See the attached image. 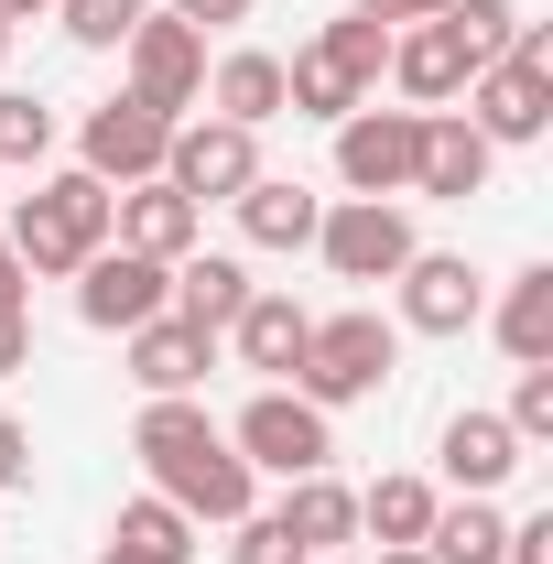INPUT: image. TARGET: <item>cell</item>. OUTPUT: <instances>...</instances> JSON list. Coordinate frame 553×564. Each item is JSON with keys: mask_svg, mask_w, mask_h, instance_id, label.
<instances>
[{"mask_svg": "<svg viewBox=\"0 0 553 564\" xmlns=\"http://www.w3.org/2000/svg\"><path fill=\"white\" fill-rule=\"evenodd\" d=\"M131 456L152 467V499H174L185 521H239L250 510V456L228 445L207 423V402L185 391V402H141V423H131Z\"/></svg>", "mask_w": 553, "mask_h": 564, "instance_id": "1", "label": "cell"}, {"mask_svg": "<svg viewBox=\"0 0 553 564\" xmlns=\"http://www.w3.org/2000/svg\"><path fill=\"white\" fill-rule=\"evenodd\" d=\"M0 239H11V261H22L33 282H76V261H87V250H109V185L66 163V174H44V185L11 207V228H0Z\"/></svg>", "mask_w": 553, "mask_h": 564, "instance_id": "2", "label": "cell"}, {"mask_svg": "<svg viewBox=\"0 0 553 564\" xmlns=\"http://www.w3.org/2000/svg\"><path fill=\"white\" fill-rule=\"evenodd\" d=\"M391 358H402V326L391 315H315V337L293 358V391L315 402V413H337V402H369L380 380H391Z\"/></svg>", "mask_w": 553, "mask_h": 564, "instance_id": "3", "label": "cell"}, {"mask_svg": "<svg viewBox=\"0 0 553 564\" xmlns=\"http://www.w3.org/2000/svg\"><path fill=\"white\" fill-rule=\"evenodd\" d=\"M315 250H326V272L337 282H402V261H413V207L402 196H347V207L315 217Z\"/></svg>", "mask_w": 553, "mask_h": 564, "instance_id": "4", "label": "cell"}, {"mask_svg": "<svg viewBox=\"0 0 553 564\" xmlns=\"http://www.w3.org/2000/svg\"><path fill=\"white\" fill-rule=\"evenodd\" d=\"M174 304V261H141V250H87L76 261V315L98 326V337H131V326H152Z\"/></svg>", "mask_w": 553, "mask_h": 564, "instance_id": "5", "label": "cell"}, {"mask_svg": "<svg viewBox=\"0 0 553 564\" xmlns=\"http://www.w3.org/2000/svg\"><path fill=\"white\" fill-rule=\"evenodd\" d=\"M228 445L250 456V478H315V467L337 456V434H326V413H315L304 391H261L250 413L228 423Z\"/></svg>", "mask_w": 553, "mask_h": 564, "instance_id": "6", "label": "cell"}, {"mask_svg": "<svg viewBox=\"0 0 553 564\" xmlns=\"http://www.w3.org/2000/svg\"><path fill=\"white\" fill-rule=\"evenodd\" d=\"M250 174H261V131H239V120H174V141H163V185L174 196L228 207Z\"/></svg>", "mask_w": 553, "mask_h": 564, "instance_id": "7", "label": "cell"}, {"mask_svg": "<svg viewBox=\"0 0 553 564\" xmlns=\"http://www.w3.org/2000/svg\"><path fill=\"white\" fill-rule=\"evenodd\" d=\"M163 141H174L163 109H141V98H98V109L76 120V174H98V185H152V174H163Z\"/></svg>", "mask_w": 553, "mask_h": 564, "instance_id": "8", "label": "cell"}, {"mask_svg": "<svg viewBox=\"0 0 553 564\" xmlns=\"http://www.w3.org/2000/svg\"><path fill=\"white\" fill-rule=\"evenodd\" d=\"M120 55H131V98H141V109H163V120L207 98V33H185L174 11H141Z\"/></svg>", "mask_w": 553, "mask_h": 564, "instance_id": "9", "label": "cell"}, {"mask_svg": "<svg viewBox=\"0 0 553 564\" xmlns=\"http://www.w3.org/2000/svg\"><path fill=\"white\" fill-rule=\"evenodd\" d=\"M423 109H347L337 120V185L347 196H413Z\"/></svg>", "mask_w": 553, "mask_h": 564, "instance_id": "10", "label": "cell"}, {"mask_svg": "<svg viewBox=\"0 0 553 564\" xmlns=\"http://www.w3.org/2000/svg\"><path fill=\"white\" fill-rule=\"evenodd\" d=\"M478 315H488V282L467 250H413L402 261V326L413 337H467Z\"/></svg>", "mask_w": 553, "mask_h": 564, "instance_id": "11", "label": "cell"}, {"mask_svg": "<svg viewBox=\"0 0 553 564\" xmlns=\"http://www.w3.org/2000/svg\"><path fill=\"white\" fill-rule=\"evenodd\" d=\"M488 163H499V141H488L467 109H423V141H413V196H445V207H467V196H488Z\"/></svg>", "mask_w": 553, "mask_h": 564, "instance_id": "12", "label": "cell"}, {"mask_svg": "<svg viewBox=\"0 0 553 564\" xmlns=\"http://www.w3.org/2000/svg\"><path fill=\"white\" fill-rule=\"evenodd\" d=\"M109 239L141 250V261H185V250L207 239V207H196V196H174V185L152 174V185H120V196H109Z\"/></svg>", "mask_w": 553, "mask_h": 564, "instance_id": "13", "label": "cell"}, {"mask_svg": "<svg viewBox=\"0 0 553 564\" xmlns=\"http://www.w3.org/2000/svg\"><path fill=\"white\" fill-rule=\"evenodd\" d=\"M467 120H478L488 141H543L553 131V76L521 66V55H499V66L467 76Z\"/></svg>", "mask_w": 553, "mask_h": 564, "instance_id": "14", "label": "cell"}, {"mask_svg": "<svg viewBox=\"0 0 553 564\" xmlns=\"http://www.w3.org/2000/svg\"><path fill=\"white\" fill-rule=\"evenodd\" d=\"M467 44H456V22L434 11V22H402L391 33V87L413 98V109H445V98H467Z\"/></svg>", "mask_w": 553, "mask_h": 564, "instance_id": "15", "label": "cell"}, {"mask_svg": "<svg viewBox=\"0 0 553 564\" xmlns=\"http://www.w3.org/2000/svg\"><path fill=\"white\" fill-rule=\"evenodd\" d=\"M207 369H217V337H207V326H185V315H152V326H131V380L152 391V402H185Z\"/></svg>", "mask_w": 553, "mask_h": 564, "instance_id": "16", "label": "cell"}, {"mask_svg": "<svg viewBox=\"0 0 553 564\" xmlns=\"http://www.w3.org/2000/svg\"><path fill=\"white\" fill-rule=\"evenodd\" d=\"M228 207H239V239L250 250H315V217H326L315 185H293V174H250Z\"/></svg>", "mask_w": 553, "mask_h": 564, "instance_id": "17", "label": "cell"}, {"mask_svg": "<svg viewBox=\"0 0 553 564\" xmlns=\"http://www.w3.org/2000/svg\"><path fill=\"white\" fill-rule=\"evenodd\" d=\"M304 337H315V315H304L293 293H250V304L228 315V348H239V369H261V380H282V369L304 358Z\"/></svg>", "mask_w": 553, "mask_h": 564, "instance_id": "18", "label": "cell"}, {"mask_svg": "<svg viewBox=\"0 0 553 564\" xmlns=\"http://www.w3.org/2000/svg\"><path fill=\"white\" fill-rule=\"evenodd\" d=\"M282 532H293V554L315 564V554H337V543H358V489H337L326 467L315 478H282V510H272Z\"/></svg>", "mask_w": 553, "mask_h": 564, "instance_id": "19", "label": "cell"}, {"mask_svg": "<svg viewBox=\"0 0 553 564\" xmlns=\"http://www.w3.org/2000/svg\"><path fill=\"white\" fill-rule=\"evenodd\" d=\"M250 293H261L250 261H228V250H185V261H174V304H163V315H185V326L228 337V315H239Z\"/></svg>", "mask_w": 553, "mask_h": 564, "instance_id": "20", "label": "cell"}, {"mask_svg": "<svg viewBox=\"0 0 553 564\" xmlns=\"http://www.w3.org/2000/svg\"><path fill=\"white\" fill-rule=\"evenodd\" d=\"M207 109H217V120H239V131L282 120V55H261V44H228V55L207 66Z\"/></svg>", "mask_w": 553, "mask_h": 564, "instance_id": "21", "label": "cell"}, {"mask_svg": "<svg viewBox=\"0 0 553 564\" xmlns=\"http://www.w3.org/2000/svg\"><path fill=\"white\" fill-rule=\"evenodd\" d=\"M434 456H445V478H456L467 499H488L499 478H510V467H521V434H510L499 413H456V423H445V445H434Z\"/></svg>", "mask_w": 553, "mask_h": 564, "instance_id": "22", "label": "cell"}, {"mask_svg": "<svg viewBox=\"0 0 553 564\" xmlns=\"http://www.w3.org/2000/svg\"><path fill=\"white\" fill-rule=\"evenodd\" d=\"M98 564H196V521H185L174 499H131V510L109 521V554Z\"/></svg>", "mask_w": 553, "mask_h": 564, "instance_id": "23", "label": "cell"}, {"mask_svg": "<svg viewBox=\"0 0 553 564\" xmlns=\"http://www.w3.org/2000/svg\"><path fill=\"white\" fill-rule=\"evenodd\" d=\"M499 348L521 358V369H543V358H553V261L510 272V293H499Z\"/></svg>", "mask_w": 553, "mask_h": 564, "instance_id": "24", "label": "cell"}, {"mask_svg": "<svg viewBox=\"0 0 553 564\" xmlns=\"http://www.w3.org/2000/svg\"><path fill=\"white\" fill-rule=\"evenodd\" d=\"M282 109H293V120H347V109H369V87H358L326 44H304V55L282 66Z\"/></svg>", "mask_w": 553, "mask_h": 564, "instance_id": "25", "label": "cell"}, {"mask_svg": "<svg viewBox=\"0 0 553 564\" xmlns=\"http://www.w3.org/2000/svg\"><path fill=\"white\" fill-rule=\"evenodd\" d=\"M434 478H380V489H358V532H380V543H423L434 532Z\"/></svg>", "mask_w": 553, "mask_h": 564, "instance_id": "26", "label": "cell"}, {"mask_svg": "<svg viewBox=\"0 0 553 564\" xmlns=\"http://www.w3.org/2000/svg\"><path fill=\"white\" fill-rule=\"evenodd\" d=\"M499 543H510V521H499L488 499H456V510H434L423 564H499Z\"/></svg>", "mask_w": 553, "mask_h": 564, "instance_id": "27", "label": "cell"}, {"mask_svg": "<svg viewBox=\"0 0 553 564\" xmlns=\"http://www.w3.org/2000/svg\"><path fill=\"white\" fill-rule=\"evenodd\" d=\"M55 152V109L33 87H0V163H44Z\"/></svg>", "mask_w": 553, "mask_h": 564, "instance_id": "28", "label": "cell"}, {"mask_svg": "<svg viewBox=\"0 0 553 564\" xmlns=\"http://www.w3.org/2000/svg\"><path fill=\"white\" fill-rule=\"evenodd\" d=\"M445 22H456L467 66H499V55H510V33H521V11H510V0H445Z\"/></svg>", "mask_w": 553, "mask_h": 564, "instance_id": "29", "label": "cell"}, {"mask_svg": "<svg viewBox=\"0 0 553 564\" xmlns=\"http://www.w3.org/2000/svg\"><path fill=\"white\" fill-rule=\"evenodd\" d=\"M55 11H66V33L87 44V55H120V44H131V22L152 11V0H55Z\"/></svg>", "mask_w": 553, "mask_h": 564, "instance_id": "30", "label": "cell"}, {"mask_svg": "<svg viewBox=\"0 0 553 564\" xmlns=\"http://www.w3.org/2000/svg\"><path fill=\"white\" fill-rule=\"evenodd\" d=\"M228 532H239V543H228V564H304V554H293V532H282L272 510H239Z\"/></svg>", "mask_w": 553, "mask_h": 564, "instance_id": "31", "label": "cell"}, {"mask_svg": "<svg viewBox=\"0 0 553 564\" xmlns=\"http://www.w3.org/2000/svg\"><path fill=\"white\" fill-rule=\"evenodd\" d=\"M499 423H510L521 445H543V434H553V358H543V369H521V391H510V413H499Z\"/></svg>", "mask_w": 553, "mask_h": 564, "instance_id": "32", "label": "cell"}, {"mask_svg": "<svg viewBox=\"0 0 553 564\" xmlns=\"http://www.w3.org/2000/svg\"><path fill=\"white\" fill-rule=\"evenodd\" d=\"M499 564H553V510H532V521H510V543H499Z\"/></svg>", "mask_w": 553, "mask_h": 564, "instance_id": "33", "label": "cell"}, {"mask_svg": "<svg viewBox=\"0 0 553 564\" xmlns=\"http://www.w3.org/2000/svg\"><path fill=\"white\" fill-rule=\"evenodd\" d=\"M185 33H228V22H250V0H163Z\"/></svg>", "mask_w": 553, "mask_h": 564, "instance_id": "34", "label": "cell"}, {"mask_svg": "<svg viewBox=\"0 0 553 564\" xmlns=\"http://www.w3.org/2000/svg\"><path fill=\"white\" fill-rule=\"evenodd\" d=\"M22 478H33V434L0 413V489H22Z\"/></svg>", "mask_w": 553, "mask_h": 564, "instance_id": "35", "label": "cell"}, {"mask_svg": "<svg viewBox=\"0 0 553 564\" xmlns=\"http://www.w3.org/2000/svg\"><path fill=\"white\" fill-rule=\"evenodd\" d=\"M358 11H369V22H380V33H402V22H434V11H445V0H358Z\"/></svg>", "mask_w": 553, "mask_h": 564, "instance_id": "36", "label": "cell"}, {"mask_svg": "<svg viewBox=\"0 0 553 564\" xmlns=\"http://www.w3.org/2000/svg\"><path fill=\"white\" fill-rule=\"evenodd\" d=\"M33 369V315H0V380Z\"/></svg>", "mask_w": 553, "mask_h": 564, "instance_id": "37", "label": "cell"}, {"mask_svg": "<svg viewBox=\"0 0 553 564\" xmlns=\"http://www.w3.org/2000/svg\"><path fill=\"white\" fill-rule=\"evenodd\" d=\"M22 293H33V272L11 261V239H0V315H22Z\"/></svg>", "mask_w": 553, "mask_h": 564, "instance_id": "38", "label": "cell"}, {"mask_svg": "<svg viewBox=\"0 0 553 564\" xmlns=\"http://www.w3.org/2000/svg\"><path fill=\"white\" fill-rule=\"evenodd\" d=\"M369 564H423V543H380V554H369Z\"/></svg>", "mask_w": 553, "mask_h": 564, "instance_id": "39", "label": "cell"}, {"mask_svg": "<svg viewBox=\"0 0 553 564\" xmlns=\"http://www.w3.org/2000/svg\"><path fill=\"white\" fill-rule=\"evenodd\" d=\"M0 11H11V22H33V11H55V0H0Z\"/></svg>", "mask_w": 553, "mask_h": 564, "instance_id": "40", "label": "cell"}, {"mask_svg": "<svg viewBox=\"0 0 553 564\" xmlns=\"http://www.w3.org/2000/svg\"><path fill=\"white\" fill-rule=\"evenodd\" d=\"M11 33H22V22H11V11H0V55H11Z\"/></svg>", "mask_w": 553, "mask_h": 564, "instance_id": "41", "label": "cell"}]
</instances>
